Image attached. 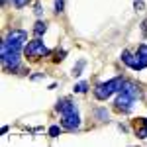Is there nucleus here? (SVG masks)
Returning <instances> with one entry per match:
<instances>
[{"label": "nucleus", "instance_id": "obj_16", "mask_svg": "<svg viewBox=\"0 0 147 147\" xmlns=\"http://www.w3.org/2000/svg\"><path fill=\"white\" fill-rule=\"evenodd\" d=\"M134 6H136V10H143V0H136Z\"/></svg>", "mask_w": 147, "mask_h": 147}, {"label": "nucleus", "instance_id": "obj_12", "mask_svg": "<svg viewBox=\"0 0 147 147\" xmlns=\"http://www.w3.org/2000/svg\"><path fill=\"white\" fill-rule=\"evenodd\" d=\"M82 67H84V61H79V65L73 69V75H75V77H79V75H80V69H82Z\"/></svg>", "mask_w": 147, "mask_h": 147}, {"label": "nucleus", "instance_id": "obj_4", "mask_svg": "<svg viewBox=\"0 0 147 147\" xmlns=\"http://www.w3.org/2000/svg\"><path fill=\"white\" fill-rule=\"evenodd\" d=\"M122 84H124V80L120 79V77H116V79L108 80V82H100V84L96 86L94 94H96V98H98V100H106V98H110L116 90H120V88H122Z\"/></svg>", "mask_w": 147, "mask_h": 147}, {"label": "nucleus", "instance_id": "obj_10", "mask_svg": "<svg viewBox=\"0 0 147 147\" xmlns=\"http://www.w3.org/2000/svg\"><path fill=\"white\" fill-rule=\"evenodd\" d=\"M45 30H47V26H45V24H43V22H37V24H35V28H34V34L37 35V37H39L41 34H45Z\"/></svg>", "mask_w": 147, "mask_h": 147}, {"label": "nucleus", "instance_id": "obj_15", "mask_svg": "<svg viewBox=\"0 0 147 147\" xmlns=\"http://www.w3.org/2000/svg\"><path fill=\"white\" fill-rule=\"evenodd\" d=\"M12 2H14V4H16L18 8H22V6H26V4L30 2V0H12Z\"/></svg>", "mask_w": 147, "mask_h": 147}, {"label": "nucleus", "instance_id": "obj_6", "mask_svg": "<svg viewBox=\"0 0 147 147\" xmlns=\"http://www.w3.org/2000/svg\"><path fill=\"white\" fill-rule=\"evenodd\" d=\"M2 59V65L8 69V71H16L20 65V53H0Z\"/></svg>", "mask_w": 147, "mask_h": 147}, {"label": "nucleus", "instance_id": "obj_11", "mask_svg": "<svg viewBox=\"0 0 147 147\" xmlns=\"http://www.w3.org/2000/svg\"><path fill=\"white\" fill-rule=\"evenodd\" d=\"M59 134H61V127H59V125H51V127H49V136L51 137H57Z\"/></svg>", "mask_w": 147, "mask_h": 147}, {"label": "nucleus", "instance_id": "obj_3", "mask_svg": "<svg viewBox=\"0 0 147 147\" xmlns=\"http://www.w3.org/2000/svg\"><path fill=\"white\" fill-rule=\"evenodd\" d=\"M26 41H28V34L24 30H12L2 41V53H20Z\"/></svg>", "mask_w": 147, "mask_h": 147}, {"label": "nucleus", "instance_id": "obj_13", "mask_svg": "<svg viewBox=\"0 0 147 147\" xmlns=\"http://www.w3.org/2000/svg\"><path fill=\"white\" fill-rule=\"evenodd\" d=\"M86 86H88L86 82H79V84L75 86V92H86Z\"/></svg>", "mask_w": 147, "mask_h": 147}, {"label": "nucleus", "instance_id": "obj_2", "mask_svg": "<svg viewBox=\"0 0 147 147\" xmlns=\"http://www.w3.org/2000/svg\"><path fill=\"white\" fill-rule=\"evenodd\" d=\"M137 98H139V88L134 82H124L122 88H120V96L116 100V108L120 112H129Z\"/></svg>", "mask_w": 147, "mask_h": 147}, {"label": "nucleus", "instance_id": "obj_8", "mask_svg": "<svg viewBox=\"0 0 147 147\" xmlns=\"http://www.w3.org/2000/svg\"><path fill=\"white\" fill-rule=\"evenodd\" d=\"M136 136L139 137V139H145V137H147V120H145V118H141V120L137 122V125H136Z\"/></svg>", "mask_w": 147, "mask_h": 147}, {"label": "nucleus", "instance_id": "obj_7", "mask_svg": "<svg viewBox=\"0 0 147 147\" xmlns=\"http://www.w3.org/2000/svg\"><path fill=\"white\" fill-rule=\"evenodd\" d=\"M122 61H124L125 65H129V67L134 69V71H141V63H139V59H137V55H131L129 51H124L122 53Z\"/></svg>", "mask_w": 147, "mask_h": 147}, {"label": "nucleus", "instance_id": "obj_9", "mask_svg": "<svg viewBox=\"0 0 147 147\" xmlns=\"http://www.w3.org/2000/svg\"><path fill=\"white\" fill-rule=\"evenodd\" d=\"M137 59H139L141 67L145 69L147 67V45H139V49H137Z\"/></svg>", "mask_w": 147, "mask_h": 147}, {"label": "nucleus", "instance_id": "obj_1", "mask_svg": "<svg viewBox=\"0 0 147 147\" xmlns=\"http://www.w3.org/2000/svg\"><path fill=\"white\" fill-rule=\"evenodd\" d=\"M57 112L63 114V120H61V124L65 129L69 131H75L77 127L80 125V120H79V112H77V108H75V104L71 100H61L57 102Z\"/></svg>", "mask_w": 147, "mask_h": 147}, {"label": "nucleus", "instance_id": "obj_5", "mask_svg": "<svg viewBox=\"0 0 147 147\" xmlns=\"http://www.w3.org/2000/svg\"><path fill=\"white\" fill-rule=\"evenodd\" d=\"M24 53H26V57H30V59H39V57L49 55V49L43 45V41L34 39V41H30L28 45L24 47Z\"/></svg>", "mask_w": 147, "mask_h": 147}, {"label": "nucleus", "instance_id": "obj_14", "mask_svg": "<svg viewBox=\"0 0 147 147\" xmlns=\"http://www.w3.org/2000/svg\"><path fill=\"white\" fill-rule=\"evenodd\" d=\"M63 8H65V0H55V10L63 12Z\"/></svg>", "mask_w": 147, "mask_h": 147}, {"label": "nucleus", "instance_id": "obj_17", "mask_svg": "<svg viewBox=\"0 0 147 147\" xmlns=\"http://www.w3.org/2000/svg\"><path fill=\"white\" fill-rule=\"evenodd\" d=\"M141 30H143V35H147V20L143 22V28H141Z\"/></svg>", "mask_w": 147, "mask_h": 147}]
</instances>
